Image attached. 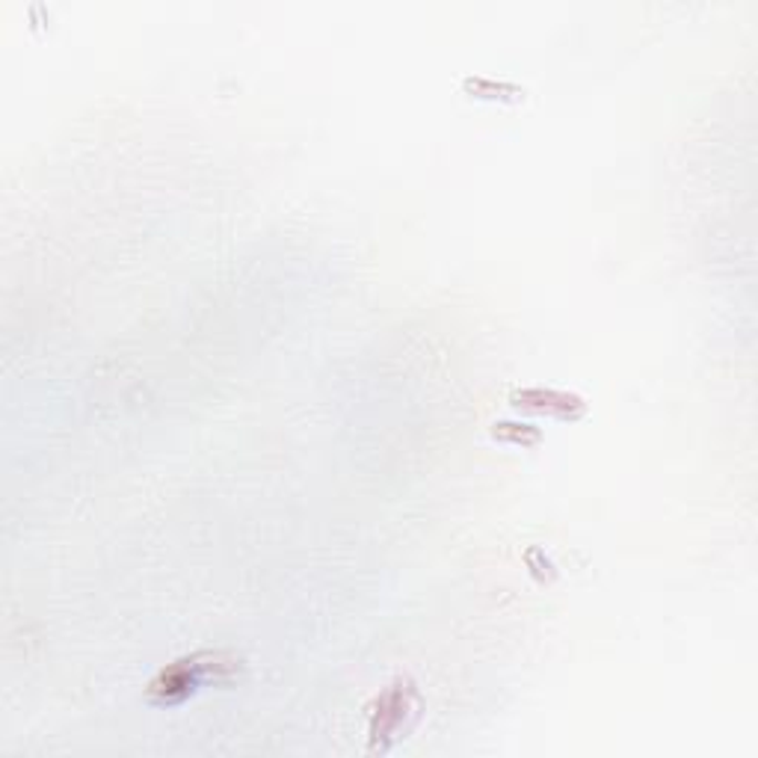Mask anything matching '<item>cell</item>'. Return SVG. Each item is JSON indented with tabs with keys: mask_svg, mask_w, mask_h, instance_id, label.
<instances>
[{
	"mask_svg": "<svg viewBox=\"0 0 758 758\" xmlns=\"http://www.w3.org/2000/svg\"><path fill=\"white\" fill-rule=\"evenodd\" d=\"M386 699H389L391 712H400V708H407V696H403V691H400V687H398V691H391V694L386 696ZM403 714H407V712H403ZM403 714L379 712V720L373 723V729H370V731H373V738H379V735H389L391 729H398L400 717H403Z\"/></svg>",
	"mask_w": 758,
	"mask_h": 758,
	"instance_id": "2",
	"label": "cell"
},
{
	"mask_svg": "<svg viewBox=\"0 0 758 758\" xmlns=\"http://www.w3.org/2000/svg\"><path fill=\"white\" fill-rule=\"evenodd\" d=\"M229 673H238V661H232V657H185V661H178V664H172L169 670H164V673L151 682L148 696L158 699V703H178V699L196 694V691L202 687V682H208V678H225Z\"/></svg>",
	"mask_w": 758,
	"mask_h": 758,
	"instance_id": "1",
	"label": "cell"
}]
</instances>
